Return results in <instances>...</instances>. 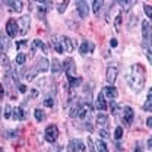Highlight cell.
Wrapping results in <instances>:
<instances>
[{"label": "cell", "mask_w": 152, "mask_h": 152, "mask_svg": "<svg viewBox=\"0 0 152 152\" xmlns=\"http://www.w3.org/2000/svg\"><path fill=\"white\" fill-rule=\"evenodd\" d=\"M145 79H146V70H145V67L142 64H139V63L132 64L130 73L127 76V82H129L132 91L140 92L142 88L145 86Z\"/></svg>", "instance_id": "6da1fadb"}, {"label": "cell", "mask_w": 152, "mask_h": 152, "mask_svg": "<svg viewBox=\"0 0 152 152\" xmlns=\"http://www.w3.org/2000/svg\"><path fill=\"white\" fill-rule=\"evenodd\" d=\"M63 69L66 72V76H67V80H73L76 77V64H75V60L72 57H67L64 61H63Z\"/></svg>", "instance_id": "7a4b0ae2"}, {"label": "cell", "mask_w": 152, "mask_h": 152, "mask_svg": "<svg viewBox=\"0 0 152 152\" xmlns=\"http://www.w3.org/2000/svg\"><path fill=\"white\" fill-rule=\"evenodd\" d=\"M58 39H60V44H61V48H63V53H72L76 47V42L69 38L67 35H58Z\"/></svg>", "instance_id": "3957f363"}, {"label": "cell", "mask_w": 152, "mask_h": 152, "mask_svg": "<svg viewBox=\"0 0 152 152\" xmlns=\"http://www.w3.org/2000/svg\"><path fill=\"white\" fill-rule=\"evenodd\" d=\"M44 137H45V140H47L48 143H54V142H56L57 137H58V129H57L56 124L47 126V129H45V132H44Z\"/></svg>", "instance_id": "277c9868"}, {"label": "cell", "mask_w": 152, "mask_h": 152, "mask_svg": "<svg viewBox=\"0 0 152 152\" xmlns=\"http://www.w3.org/2000/svg\"><path fill=\"white\" fill-rule=\"evenodd\" d=\"M18 26H19V34L20 35H26L28 34V31H29V26H31V18L28 16V15H25V16H20L18 19Z\"/></svg>", "instance_id": "5b68a950"}, {"label": "cell", "mask_w": 152, "mask_h": 152, "mask_svg": "<svg viewBox=\"0 0 152 152\" xmlns=\"http://www.w3.org/2000/svg\"><path fill=\"white\" fill-rule=\"evenodd\" d=\"M18 29H19L18 20H15V19H9L7 23H6V34H7V37L15 38L19 34Z\"/></svg>", "instance_id": "8992f818"}, {"label": "cell", "mask_w": 152, "mask_h": 152, "mask_svg": "<svg viewBox=\"0 0 152 152\" xmlns=\"http://www.w3.org/2000/svg\"><path fill=\"white\" fill-rule=\"evenodd\" d=\"M76 10H77V13H79V16L82 19L88 18V15H89V6H88V1H76Z\"/></svg>", "instance_id": "52a82bcc"}, {"label": "cell", "mask_w": 152, "mask_h": 152, "mask_svg": "<svg viewBox=\"0 0 152 152\" xmlns=\"http://www.w3.org/2000/svg\"><path fill=\"white\" fill-rule=\"evenodd\" d=\"M133 118H134V111H133L132 107H129V105L123 107V121H124V124L126 126H130Z\"/></svg>", "instance_id": "ba28073f"}, {"label": "cell", "mask_w": 152, "mask_h": 152, "mask_svg": "<svg viewBox=\"0 0 152 152\" xmlns=\"http://www.w3.org/2000/svg\"><path fill=\"white\" fill-rule=\"evenodd\" d=\"M117 75H118V70H117V67H115V66H108V67H107L105 79H107V82H108V83H111V85H113L114 82H115V79H117Z\"/></svg>", "instance_id": "9c48e42d"}, {"label": "cell", "mask_w": 152, "mask_h": 152, "mask_svg": "<svg viewBox=\"0 0 152 152\" xmlns=\"http://www.w3.org/2000/svg\"><path fill=\"white\" fill-rule=\"evenodd\" d=\"M50 69V61L45 58V57H41V58H38L37 60V64H35V70L37 72H47Z\"/></svg>", "instance_id": "30bf717a"}, {"label": "cell", "mask_w": 152, "mask_h": 152, "mask_svg": "<svg viewBox=\"0 0 152 152\" xmlns=\"http://www.w3.org/2000/svg\"><path fill=\"white\" fill-rule=\"evenodd\" d=\"M95 107L99 110V111H105L107 110V102H105V96L104 92H99L95 98Z\"/></svg>", "instance_id": "8fae6325"}, {"label": "cell", "mask_w": 152, "mask_h": 152, "mask_svg": "<svg viewBox=\"0 0 152 152\" xmlns=\"http://www.w3.org/2000/svg\"><path fill=\"white\" fill-rule=\"evenodd\" d=\"M4 6L13 13H19L22 10V1H4Z\"/></svg>", "instance_id": "7c38bea8"}, {"label": "cell", "mask_w": 152, "mask_h": 152, "mask_svg": "<svg viewBox=\"0 0 152 152\" xmlns=\"http://www.w3.org/2000/svg\"><path fill=\"white\" fill-rule=\"evenodd\" d=\"M104 96H107L108 99H115L117 96H118V91L114 88L113 85H108V86H105L104 88Z\"/></svg>", "instance_id": "4fadbf2b"}, {"label": "cell", "mask_w": 152, "mask_h": 152, "mask_svg": "<svg viewBox=\"0 0 152 152\" xmlns=\"http://www.w3.org/2000/svg\"><path fill=\"white\" fill-rule=\"evenodd\" d=\"M42 50V53H47V47H45V44L41 41V39H34L32 41V44H31V56L34 54V51L35 50Z\"/></svg>", "instance_id": "5bb4252c"}, {"label": "cell", "mask_w": 152, "mask_h": 152, "mask_svg": "<svg viewBox=\"0 0 152 152\" xmlns=\"http://www.w3.org/2000/svg\"><path fill=\"white\" fill-rule=\"evenodd\" d=\"M12 117H13V120H18V121L25 120L26 114L23 111V107H22V105H20V107H15V108H13V113H12Z\"/></svg>", "instance_id": "9a60e30c"}, {"label": "cell", "mask_w": 152, "mask_h": 152, "mask_svg": "<svg viewBox=\"0 0 152 152\" xmlns=\"http://www.w3.org/2000/svg\"><path fill=\"white\" fill-rule=\"evenodd\" d=\"M61 70H63V63H60L57 58H53V61H51V72H53V75L58 76L61 73Z\"/></svg>", "instance_id": "2e32d148"}, {"label": "cell", "mask_w": 152, "mask_h": 152, "mask_svg": "<svg viewBox=\"0 0 152 152\" xmlns=\"http://www.w3.org/2000/svg\"><path fill=\"white\" fill-rule=\"evenodd\" d=\"M53 9V1H39V6H38V12L41 15L47 13L48 10Z\"/></svg>", "instance_id": "e0dca14e"}, {"label": "cell", "mask_w": 152, "mask_h": 152, "mask_svg": "<svg viewBox=\"0 0 152 152\" xmlns=\"http://www.w3.org/2000/svg\"><path fill=\"white\" fill-rule=\"evenodd\" d=\"M92 50H94V44H92V42H89V41H83V42H82V45H80V48H79L80 54L92 53Z\"/></svg>", "instance_id": "ac0fdd59"}, {"label": "cell", "mask_w": 152, "mask_h": 152, "mask_svg": "<svg viewBox=\"0 0 152 152\" xmlns=\"http://www.w3.org/2000/svg\"><path fill=\"white\" fill-rule=\"evenodd\" d=\"M149 34H151V23H149V22L145 19V20L142 22V37H143V39H145V41L148 39Z\"/></svg>", "instance_id": "d6986e66"}, {"label": "cell", "mask_w": 152, "mask_h": 152, "mask_svg": "<svg viewBox=\"0 0 152 152\" xmlns=\"http://www.w3.org/2000/svg\"><path fill=\"white\" fill-rule=\"evenodd\" d=\"M107 123H108V117H107L105 114L99 113L98 115H96V124H98V126L105 127V126H107Z\"/></svg>", "instance_id": "ffe728a7"}, {"label": "cell", "mask_w": 152, "mask_h": 152, "mask_svg": "<svg viewBox=\"0 0 152 152\" xmlns=\"http://www.w3.org/2000/svg\"><path fill=\"white\" fill-rule=\"evenodd\" d=\"M51 45H53V48H54V51H56V53L63 54V48H61V44H60L58 37H54L53 39H51Z\"/></svg>", "instance_id": "44dd1931"}, {"label": "cell", "mask_w": 152, "mask_h": 152, "mask_svg": "<svg viewBox=\"0 0 152 152\" xmlns=\"http://www.w3.org/2000/svg\"><path fill=\"white\" fill-rule=\"evenodd\" d=\"M143 110L145 111H152V88L148 92V96H146V101L143 104Z\"/></svg>", "instance_id": "7402d4cb"}, {"label": "cell", "mask_w": 152, "mask_h": 152, "mask_svg": "<svg viewBox=\"0 0 152 152\" xmlns=\"http://www.w3.org/2000/svg\"><path fill=\"white\" fill-rule=\"evenodd\" d=\"M95 146H96V151L98 152H108V146H107V143L102 139H98L95 142Z\"/></svg>", "instance_id": "603a6c76"}, {"label": "cell", "mask_w": 152, "mask_h": 152, "mask_svg": "<svg viewBox=\"0 0 152 152\" xmlns=\"http://www.w3.org/2000/svg\"><path fill=\"white\" fill-rule=\"evenodd\" d=\"M7 48H9V41L4 38V35L0 34V54H3Z\"/></svg>", "instance_id": "cb8c5ba5"}, {"label": "cell", "mask_w": 152, "mask_h": 152, "mask_svg": "<svg viewBox=\"0 0 152 152\" xmlns=\"http://www.w3.org/2000/svg\"><path fill=\"white\" fill-rule=\"evenodd\" d=\"M102 4H104V1H101V0H95V1H92V9H94V13L96 16L99 15V10L102 9Z\"/></svg>", "instance_id": "d4e9b609"}, {"label": "cell", "mask_w": 152, "mask_h": 152, "mask_svg": "<svg viewBox=\"0 0 152 152\" xmlns=\"http://www.w3.org/2000/svg\"><path fill=\"white\" fill-rule=\"evenodd\" d=\"M34 115H35V120L37 121H44L45 120V113L41 108H35L34 110Z\"/></svg>", "instance_id": "484cf974"}, {"label": "cell", "mask_w": 152, "mask_h": 152, "mask_svg": "<svg viewBox=\"0 0 152 152\" xmlns=\"http://www.w3.org/2000/svg\"><path fill=\"white\" fill-rule=\"evenodd\" d=\"M12 113H13V108H12V105L6 104V107L3 108V117H4V118H10V117H12Z\"/></svg>", "instance_id": "4316f807"}, {"label": "cell", "mask_w": 152, "mask_h": 152, "mask_svg": "<svg viewBox=\"0 0 152 152\" xmlns=\"http://www.w3.org/2000/svg\"><path fill=\"white\" fill-rule=\"evenodd\" d=\"M80 83H82V77H75L73 80H70V82H69V88H70V91H73L75 88H77Z\"/></svg>", "instance_id": "83f0119b"}, {"label": "cell", "mask_w": 152, "mask_h": 152, "mask_svg": "<svg viewBox=\"0 0 152 152\" xmlns=\"http://www.w3.org/2000/svg\"><path fill=\"white\" fill-rule=\"evenodd\" d=\"M25 61H26V54L25 53H18V56H16V64L18 66H23Z\"/></svg>", "instance_id": "f1b7e54d"}, {"label": "cell", "mask_w": 152, "mask_h": 152, "mask_svg": "<svg viewBox=\"0 0 152 152\" xmlns=\"http://www.w3.org/2000/svg\"><path fill=\"white\" fill-rule=\"evenodd\" d=\"M38 72L35 70V67L34 69H31V70H28V72H25V79L26 80H34V77H35V75H37Z\"/></svg>", "instance_id": "f546056e"}, {"label": "cell", "mask_w": 152, "mask_h": 152, "mask_svg": "<svg viewBox=\"0 0 152 152\" xmlns=\"http://www.w3.org/2000/svg\"><path fill=\"white\" fill-rule=\"evenodd\" d=\"M121 137H123V127L121 126H117L115 130H114V139L115 140H120Z\"/></svg>", "instance_id": "4dcf8cb0"}, {"label": "cell", "mask_w": 152, "mask_h": 152, "mask_svg": "<svg viewBox=\"0 0 152 152\" xmlns=\"http://www.w3.org/2000/svg\"><path fill=\"white\" fill-rule=\"evenodd\" d=\"M54 104H56V101H54V96H47V98L44 99V105H45V107H50V108H53V107H54Z\"/></svg>", "instance_id": "1f68e13d"}, {"label": "cell", "mask_w": 152, "mask_h": 152, "mask_svg": "<svg viewBox=\"0 0 152 152\" xmlns=\"http://www.w3.org/2000/svg\"><path fill=\"white\" fill-rule=\"evenodd\" d=\"M118 4H121V9L127 12V10H130V7L134 4V1H118Z\"/></svg>", "instance_id": "d6a6232c"}, {"label": "cell", "mask_w": 152, "mask_h": 152, "mask_svg": "<svg viewBox=\"0 0 152 152\" xmlns=\"http://www.w3.org/2000/svg\"><path fill=\"white\" fill-rule=\"evenodd\" d=\"M67 152H79L77 151V146H76L75 139H72V140L67 143Z\"/></svg>", "instance_id": "836d02e7"}, {"label": "cell", "mask_w": 152, "mask_h": 152, "mask_svg": "<svg viewBox=\"0 0 152 152\" xmlns=\"http://www.w3.org/2000/svg\"><path fill=\"white\" fill-rule=\"evenodd\" d=\"M143 12H145V15L152 20V6L151 4H146V3H145V4H143Z\"/></svg>", "instance_id": "e575fe53"}, {"label": "cell", "mask_w": 152, "mask_h": 152, "mask_svg": "<svg viewBox=\"0 0 152 152\" xmlns=\"http://www.w3.org/2000/svg\"><path fill=\"white\" fill-rule=\"evenodd\" d=\"M67 4H69L67 0H66V1H61V3L58 4V7H57V12H58V13H63V12L67 9Z\"/></svg>", "instance_id": "d590c367"}, {"label": "cell", "mask_w": 152, "mask_h": 152, "mask_svg": "<svg viewBox=\"0 0 152 152\" xmlns=\"http://www.w3.org/2000/svg\"><path fill=\"white\" fill-rule=\"evenodd\" d=\"M0 60H1V64H3L4 67H7V69H9V64H10V61H9V57L4 56V53H3V54H0Z\"/></svg>", "instance_id": "8d00e7d4"}, {"label": "cell", "mask_w": 152, "mask_h": 152, "mask_svg": "<svg viewBox=\"0 0 152 152\" xmlns=\"http://www.w3.org/2000/svg\"><path fill=\"white\" fill-rule=\"evenodd\" d=\"M120 22H121V13H117L115 19H114V26H115V31L120 29Z\"/></svg>", "instance_id": "74e56055"}, {"label": "cell", "mask_w": 152, "mask_h": 152, "mask_svg": "<svg viewBox=\"0 0 152 152\" xmlns=\"http://www.w3.org/2000/svg\"><path fill=\"white\" fill-rule=\"evenodd\" d=\"M86 146H88V151L89 152H96L95 151V148H94V142H92V139H91V137H88V139H86Z\"/></svg>", "instance_id": "f35d334b"}, {"label": "cell", "mask_w": 152, "mask_h": 152, "mask_svg": "<svg viewBox=\"0 0 152 152\" xmlns=\"http://www.w3.org/2000/svg\"><path fill=\"white\" fill-rule=\"evenodd\" d=\"M143 53H145V56L148 57V60H149V63L152 64V51L149 50V48H145L143 47Z\"/></svg>", "instance_id": "ab89813d"}, {"label": "cell", "mask_w": 152, "mask_h": 152, "mask_svg": "<svg viewBox=\"0 0 152 152\" xmlns=\"http://www.w3.org/2000/svg\"><path fill=\"white\" fill-rule=\"evenodd\" d=\"M16 130H7V132L4 133V137H7V139H12L13 136H16Z\"/></svg>", "instance_id": "60d3db41"}, {"label": "cell", "mask_w": 152, "mask_h": 152, "mask_svg": "<svg viewBox=\"0 0 152 152\" xmlns=\"http://www.w3.org/2000/svg\"><path fill=\"white\" fill-rule=\"evenodd\" d=\"M136 22H137V16H136V15H134V16H130V22H129V28H130V29H132L133 28V25H136Z\"/></svg>", "instance_id": "b9f144b4"}, {"label": "cell", "mask_w": 152, "mask_h": 152, "mask_svg": "<svg viewBox=\"0 0 152 152\" xmlns=\"http://www.w3.org/2000/svg\"><path fill=\"white\" fill-rule=\"evenodd\" d=\"M28 45V42L25 41V39H22V41H19V42H16V48L18 50H20V48H23V47H26Z\"/></svg>", "instance_id": "7bdbcfd3"}, {"label": "cell", "mask_w": 152, "mask_h": 152, "mask_svg": "<svg viewBox=\"0 0 152 152\" xmlns=\"http://www.w3.org/2000/svg\"><path fill=\"white\" fill-rule=\"evenodd\" d=\"M37 96H38V91H37V89H31L28 99H34V98H37Z\"/></svg>", "instance_id": "ee69618b"}, {"label": "cell", "mask_w": 152, "mask_h": 152, "mask_svg": "<svg viewBox=\"0 0 152 152\" xmlns=\"http://www.w3.org/2000/svg\"><path fill=\"white\" fill-rule=\"evenodd\" d=\"M110 107H111V110H113V114H117V110H118V107H117V104H115L114 101H111V102H110Z\"/></svg>", "instance_id": "f6af8a7d"}, {"label": "cell", "mask_w": 152, "mask_h": 152, "mask_svg": "<svg viewBox=\"0 0 152 152\" xmlns=\"http://www.w3.org/2000/svg\"><path fill=\"white\" fill-rule=\"evenodd\" d=\"M18 88H19V92H20V94H25V92H26V86H25L23 83H18Z\"/></svg>", "instance_id": "bcb514c9"}, {"label": "cell", "mask_w": 152, "mask_h": 152, "mask_svg": "<svg viewBox=\"0 0 152 152\" xmlns=\"http://www.w3.org/2000/svg\"><path fill=\"white\" fill-rule=\"evenodd\" d=\"M99 136H101L102 139H107V137H108V134H107L105 130H99Z\"/></svg>", "instance_id": "7dc6e473"}, {"label": "cell", "mask_w": 152, "mask_h": 152, "mask_svg": "<svg viewBox=\"0 0 152 152\" xmlns=\"http://www.w3.org/2000/svg\"><path fill=\"white\" fill-rule=\"evenodd\" d=\"M142 151H143V148L140 146V143H137V145H136V148L133 149V152H142Z\"/></svg>", "instance_id": "c3c4849f"}, {"label": "cell", "mask_w": 152, "mask_h": 152, "mask_svg": "<svg viewBox=\"0 0 152 152\" xmlns=\"http://www.w3.org/2000/svg\"><path fill=\"white\" fill-rule=\"evenodd\" d=\"M146 126H148L149 129H152V117H148V118H146Z\"/></svg>", "instance_id": "681fc988"}, {"label": "cell", "mask_w": 152, "mask_h": 152, "mask_svg": "<svg viewBox=\"0 0 152 152\" xmlns=\"http://www.w3.org/2000/svg\"><path fill=\"white\" fill-rule=\"evenodd\" d=\"M110 45H111V47H117V39H115V38H111V41H110Z\"/></svg>", "instance_id": "f907efd6"}, {"label": "cell", "mask_w": 152, "mask_h": 152, "mask_svg": "<svg viewBox=\"0 0 152 152\" xmlns=\"http://www.w3.org/2000/svg\"><path fill=\"white\" fill-rule=\"evenodd\" d=\"M148 148L152 151V137H149V139H148Z\"/></svg>", "instance_id": "816d5d0a"}, {"label": "cell", "mask_w": 152, "mask_h": 152, "mask_svg": "<svg viewBox=\"0 0 152 152\" xmlns=\"http://www.w3.org/2000/svg\"><path fill=\"white\" fill-rule=\"evenodd\" d=\"M1 96H3V86L0 85V98H1Z\"/></svg>", "instance_id": "f5cc1de1"}, {"label": "cell", "mask_w": 152, "mask_h": 152, "mask_svg": "<svg viewBox=\"0 0 152 152\" xmlns=\"http://www.w3.org/2000/svg\"><path fill=\"white\" fill-rule=\"evenodd\" d=\"M151 47H152V32H151Z\"/></svg>", "instance_id": "db71d44e"}, {"label": "cell", "mask_w": 152, "mask_h": 152, "mask_svg": "<svg viewBox=\"0 0 152 152\" xmlns=\"http://www.w3.org/2000/svg\"><path fill=\"white\" fill-rule=\"evenodd\" d=\"M0 152H3V149H1V148H0Z\"/></svg>", "instance_id": "11a10c76"}]
</instances>
